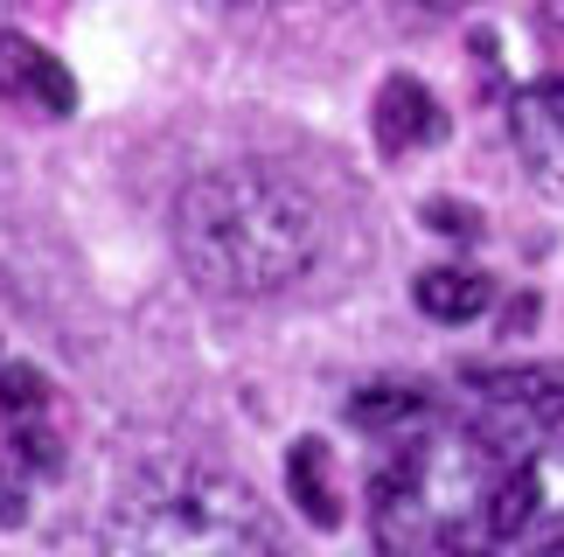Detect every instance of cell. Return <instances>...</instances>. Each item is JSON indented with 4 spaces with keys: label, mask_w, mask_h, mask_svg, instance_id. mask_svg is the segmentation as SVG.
<instances>
[{
    "label": "cell",
    "mask_w": 564,
    "mask_h": 557,
    "mask_svg": "<svg viewBox=\"0 0 564 557\" xmlns=\"http://www.w3.org/2000/svg\"><path fill=\"white\" fill-rule=\"evenodd\" d=\"M0 418H8L14 454L35 467V474H56L63 467V425H56V383L29 370V362H8L0 370Z\"/></svg>",
    "instance_id": "277c9868"
},
{
    "label": "cell",
    "mask_w": 564,
    "mask_h": 557,
    "mask_svg": "<svg viewBox=\"0 0 564 557\" xmlns=\"http://www.w3.org/2000/svg\"><path fill=\"white\" fill-rule=\"evenodd\" d=\"M349 418L362 425V433H377L383 446H404L440 425V404H432V391H419V383H370V391H356Z\"/></svg>",
    "instance_id": "52a82bcc"
},
{
    "label": "cell",
    "mask_w": 564,
    "mask_h": 557,
    "mask_svg": "<svg viewBox=\"0 0 564 557\" xmlns=\"http://www.w3.org/2000/svg\"><path fill=\"white\" fill-rule=\"evenodd\" d=\"M411 299H419V314H432V320H481L495 307V278L474 272V265H432V272H419Z\"/></svg>",
    "instance_id": "9c48e42d"
},
{
    "label": "cell",
    "mask_w": 564,
    "mask_h": 557,
    "mask_svg": "<svg viewBox=\"0 0 564 557\" xmlns=\"http://www.w3.org/2000/svg\"><path fill=\"white\" fill-rule=\"evenodd\" d=\"M105 557H286L265 502L188 454L147 460L105 516Z\"/></svg>",
    "instance_id": "7a4b0ae2"
},
{
    "label": "cell",
    "mask_w": 564,
    "mask_h": 557,
    "mask_svg": "<svg viewBox=\"0 0 564 557\" xmlns=\"http://www.w3.org/2000/svg\"><path fill=\"white\" fill-rule=\"evenodd\" d=\"M0 523H21V495H14V488H0Z\"/></svg>",
    "instance_id": "7c38bea8"
},
{
    "label": "cell",
    "mask_w": 564,
    "mask_h": 557,
    "mask_svg": "<svg viewBox=\"0 0 564 557\" xmlns=\"http://www.w3.org/2000/svg\"><path fill=\"white\" fill-rule=\"evenodd\" d=\"M446 140V112L419 77H383L377 91V146L383 154H419V146Z\"/></svg>",
    "instance_id": "8992f818"
},
{
    "label": "cell",
    "mask_w": 564,
    "mask_h": 557,
    "mask_svg": "<svg viewBox=\"0 0 564 557\" xmlns=\"http://www.w3.org/2000/svg\"><path fill=\"white\" fill-rule=\"evenodd\" d=\"M509 140H516V161H523L530 188L564 196V77H544V84H523V91H516Z\"/></svg>",
    "instance_id": "3957f363"
},
{
    "label": "cell",
    "mask_w": 564,
    "mask_h": 557,
    "mask_svg": "<svg viewBox=\"0 0 564 557\" xmlns=\"http://www.w3.org/2000/svg\"><path fill=\"white\" fill-rule=\"evenodd\" d=\"M425 217H432V230H453V238H474V217H467V209H440V203H432Z\"/></svg>",
    "instance_id": "30bf717a"
},
{
    "label": "cell",
    "mask_w": 564,
    "mask_h": 557,
    "mask_svg": "<svg viewBox=\"0 0 564 557\" xmlns=\"http://www.w3.org/2000/svg\"><path fill=\"white\" fill-rule=\"evenodd\" d=\"M0 105L35 112V119H70L77 112V77L63 70L35 35L0 29Z\"/></svg>",
    "instance_id": "5b68a950"
},
{
    "label": "cell",
    "mask_w": 564,
    "mask_h": 557,
    "mask_svg": "<svg viewBox=\"0 0 564 557\" xmlns=\"http://www.w3.org/2000/svg\"><path fill=\"white\" fill-rule=\"evenodd\" d=\"M419 8H467V0H419Z\"/></svg>",
    "instance_id": "5bb4252c"
},
{
    "label": "cell",
    "mask_w": 564,
    "mask_h": 557,
    "mask_svg": "<svg viewBox=\"0 0 564 557\" xmlns=\"http://www.w3.org/2000/svg\"><path fill=\"white\" fill-rule=\"evenodd\" d=\"M286 495L300 502V516H307L314 529H335L341 523V474L328 460V446L321 439H293L286 454Z\"/></svg>",
    "instance_id": "ba28073f"
},
{
    "label": "cell",
    "mask_w": 564,
    "mask_h": 557,
    "mask_svg": "<svg viewBox=\"0 0 564 557\" xmlns=\"http://www.w3.org/2000/svg\"><path fill=\"white\" fill-rule=\"evenodd\" d=\"M530 557H564V516H557V523L544 529V537H536V544H530Z\"/></svg>",
    "instance_id": "8fae6325"
},
{
    "label": "cell",
    "mask_w": 564,
    "mask_h": 557,
    "mask_svg": "<svg viewBox=\"0 0 564 557\" xmlns=\"http://www.w3.org/2000/svg\"><path fill=\"white\" fill-rule=\"evenodd\" d=\"M224 8H279V0H224Z\"/></svg>",
    "instance_id": "4fadbf2b"
},
{
    "label": "cell",
    "mask_w": 564,
    "mask_h": 557,
    "mask_svg": "<svg viewBox=\"0 0 564 557\" xmlns=\"http://www.w3.org/2000/svg\"><path fill=\"white\" fill-rule=\"evenodd\" d=\"M175 244L209 293L265 299L314 272L321 244H328V217L293 175L265 161H230L182 188Z\"/></svg>",
    "instance_id": "6da1fadb"
}]
</instances>
